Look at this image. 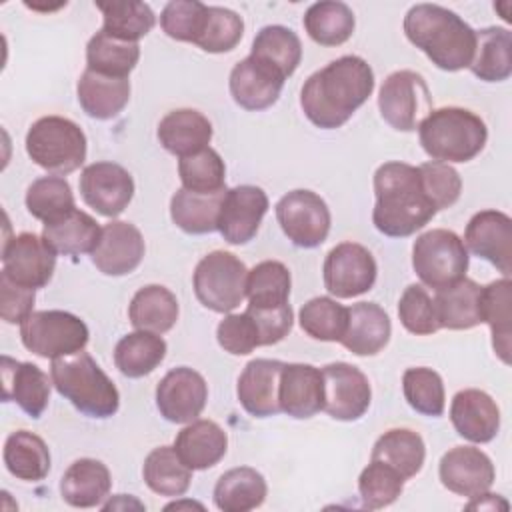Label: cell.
Returning <instances> with one entry per match:
<instances>
[{
  "instance_id": "cell-1",
  "label": "cell",
  "mask_w": 512,
  "mask_h": 512,
  "mask_svg": "<svg viewBox=\"0 0 512 512\" xmlns=\"http://www.w3.org/2000/svg\"><path fill=\"white\" fill-rule=\"evenodd\" d=\"M374 90L370 64L354 54L340 56L314 72L300 90V106L306 118L322 128L344 126Z\"/></svg>"
},
{
  "instance_id": "cell-2",
  "label": "cell",
  "mask_w": 512,
  "mask_h": 512,
  "mask_svg": "<svg viewBox=\"0 0 512 512\" xmlns=\"http://www.w3.org/2000/svg\"><path fill=\"white\" fill-rule=\"evenodd\" d=\"M374 194L372 222L384 236H412L436 216V208L422 188L418 168L406 162L382 164L374 174Z\"/></svg>"
},
{
  "instance_id": "cell-3",
  "label": "cell",
  "mask_w": 512,
  "mask_h": 512,
  "mask_svg": "<svg viewBox=\"0 0 512 512\" xmlns=\"http://www.w3.org/2000/svg\"><path fill=\"white\" fill-rule=\"evenodd\" d=\"M404 34L440 70L456 72L472 62L476 32L444 6H412L404 16Z\"/></svg>"
},
{
  "instance_id": "cell-4",
  "label": "cell",
  "mask_w": 512,
  "mask_h": 512,
  "mask_svg": "<svg viewBox=\"0 0 512 512\" xmlns=\"http://www.w3.org/2000/svg\"><path fill=\"white\" fill-rule=\"evenodd\" d=\"M50 378L58 394L88 418H110L120 406L118 388L84 350L54 358Z\"/></svg>"
},
{
  "instance_id": "cell-5",
  "label": "cell",
  "mask_w": 512,
  "mask_h": 512,
  "mask_svg": "<svg viewBox=\"0 0 512 512\" xmlns=\"http://www.w3.org/2000/svg\"><path fill=\"white\" fill-rule=\"evenodd\" d=\"M418 136L424 152L436 162H470L476 158L486 140L488 128L484 120L458 106L432 110L420 124Z\"/></svg>"
},
{
  "instance_id": "cell-6",
  "label": "cell",
  "mask_w": 512,
  "mask_h": 512,
  "mask_svg": "<svg viewBox=\"0 0 512 512\" xmlns=\"http://www.w3.org/2000/svg\"><path fill=\"white\" fill-rule=\"evenodd\" d=\"M26 152L46 172L66 176L84 164L86 136L70 118L44 116L28 128Z\"/></svg>"
},
{
  "instance_id": "cell-7",
  "label": "cell",
  "mask_w": 512,
  "mask_h": 512,
  "mask_svg": "<svg viewBox=\"0 0 512 512\" xmlns=\"http://www.w3.org/2000/svg\"><path fill=\"white\" fill-rule=\"evenodd\" d=\"M412 268L422 284L442 290L466 278L468 250L456 232L432 228L414 240Z\"/></svg>"
},
{
  "instance_id": "cell-8",
  "label": "cell",
  "mask_w": 512,
  "mask_h": 512,
  "mask_svg": "<svg viewBox=\"0 0 512 512\" xmlns=\"http://www.w3.org/2000/svg\"><path fill=\"white\" fill-rule=\"evenodd\" d=\"M246 264L226 250L206 254L194 270V294L198 302L218 314L230 312L246 298Z\"/></svg>"
},
{
  "instance_id": "cell-9",
  "label": "cell",
  "mask_w": 512,
  "mask_h": 512,
  "mask_svg": "<svg viewBox=\"0 0 512 512\" xmlns=\"http://www.w3.org/2000/svg\"><path fill=\"white\" fill-rule=\"evenodd\" d=\"M26 350L40 358H62L84 350L90 332L84 320L64 310H38L20 324Z\"/></svg>"
},
{
  "instance_id": "cell-10",
  "label": "cell",
  "mask_w": 512,
  "mask_h": 512,
  "mask_svg": "<svg viewBox=\"0 0 512 512\" xmlns=\"http://www.w3.org/2000/svg\"><path fill=\"white\" fill-rule=\"evenodd\" d=\"M378 108L394 130H416L432 112V96L426 80L414 70L392 72L380 86Z\"/></svg>"
},
{
  "instance_id": "cell-11",
  "label": "cell",
  "mask_w": 512,
  "mask_h": 512,
  "mask_svg": "<svg viewBox=\"0 0 512 512\" xmlns=\"http://www.w3.org/2000/svg\"><path fill=\"white\" fill-rule=\"evenodd\" d=\"M276 220L286 238L298 248L320 246L330 232V210L312 190H292L276 204Z\"/></svg>"
},
{
  "instance_id": "cell-12",
  "label": "cell",
  "mask_w": 512,
  "mask_h": 512,
  "mask_svg": "<svg viewBox=\"0 0 512 512\" xmlns=\"http://www.w3.org/2000/svg\"><path fill=\"white\" fill-rule=\"evenodd\" d=\"M378 266L368 248L356 242L334 246L322 266L324 286L336 298H354L368 292L376 282Z\"/></svg>"
},
{
  "instance_id": "cell-13",
  "label": "cell",
  "mask_w": 512,
  "mask_h": 512,
  "mask_svg": "<svg viewBox=\"0 0 512 512\" xmlns=\"http://www.w3.org/2000/svg\"><path fill=\"white\" fill-rule=\"evenodd\" d=\"M2 274L12 282L38 290L44 288L56 268V252L42 236L22 232L2 244Z\"/></svg>"
},
{
  "instance_id": "cell-14",
  "label": "cell",
  "mask_w": 512,
  "mask_h": 512,
  "mask_svg": "<svg viewBox=\"0 0 512 512\" xmlns=\"http://www.w3.org/2000/svg\"><path fill=\"white\" fill-rule=\"evenodd\" d=\"M324 378V412L342 422L358 420L366 414L372 390L366 374L348 364V362H332L322 368Z\"/></svg>"
},
{
  "instance_id": "cell-15",
  "label": "cell",
  "mask_w": 512,
  "mask_h": 512,
  "mask_svg": "<svg viewBox=\"0 0 512 512\" xmlns=\"http://www.w3.org/2000/svg\"><path fill=\"white\" fill-rule=\"evenodd\" d=\"M80 196L98 214L116 218L134 196V180L116 162H94L80 174Z\"/></svg>"
},
{
  "instance_id": "cell-16",
  "label": "cell",
  "mask_w": 512,
  "mask_h": 512,
  "mask_svg": "<svg viewBox=\"0 0 512 512\" xmlns=\"http://www.w3.org/2000/svg\"><path fill=\"white\" fill-rule=\"evenodd\" d=\"M208 400V386L200 372L180 366L172 368L156 386V406L172 424L196 420Z\"/></svg>"
},
{
  "instance_id": "cell-17",
  "label": "cell",
  "mask_w": 512,
  "mask_h": 512,
  "mask_svg": "<svg viewBox=\"0 0 512 512\" xmlns=\"http://www.w3.org/2000/svg\"><path fill=\"white\" fill-rule=\"evenodd\" d=\"M266 212L268 196L262 188L252 184L230 188L220 204L218 232L228 244H246L256 236Z\"/></svg>"
},
{
  "instance_id": "cell-18",
  "label": "cell",
  "mask_w": 512,
  "mask_h": 512,
  "mask_svg": "<svg viewBox=\"0 0 512 512\" xmlns=\"http://www.w3.org/2000/svg\"><path fill=\"white\" fill-rule=\"evenodd\" d=\"M464 246L496 266L504 278L512 272V220L500 210L476 212L464 232Z\"/></svg>"
},
{
  "instance_id": "cell-19",
  "label": "cell",
  "mask_w": 512,
  "mask_h": 512,
  "mask_svg": "<svg viewBox=\"0 0 512 512\" xmlns=\"http://www.w3.org/2000/svg\"><path fill=\"white\" fill-rule=\"evenodd\" d=\"M144 238L140 230L122 220L102 226L96 248L90 252L92 264L106 276H124L134 272L144 258Z\"/></svg>"
},
{
  "instance_id": "cell-20",
  "label": "cell",
  "mask_w": 512,
  "mask_h": 512,
  "mask_svg": "<svg viewBox=\"0 0 512 512\" xmlns=\"http://www.w3.org/2000/svg\"><path fill=\"white\" fill-rule=\"evenodd\" d=\"M440 482L458 496L474 498L494 484V464L480 448L456 446L440 458Z\"/></svg>"
},
{
  "instance_id": "cell-21",
  "label": "cell",
  "mask_w": 512,
  "mask_h": 512,
  "mask_svg": "<svg viewBox=\"0 0 512 512\" xmlns=\"http://www.w3.org/2000/svg\"><path fill=\"white\" fill-rule=\"evenodd\" d=\"M284 80L286 78L270 64L254 56H246L244 60L234 64L228 86H230L232 100L240 108L258 112L276 104L282 92Z\"/></svg>"
},
{
  "instance_id": "cell-22",
  "label": "cell",
  "mask_w": 512,
  "mask_h": 512,
  "mask_svg": "<svg viewBox=\"0 0 512 512\" xmlns=\"http://www.w3.org/2000/svg\"><path fill=\"white\" fill-rule=\"evenodd\" d=\"M280 412L304 420L324 408V378L322 370L312 364L292 362L282 368L278 390Z\"/></svg>"
},
{
  "instance_id": "cell-23",
  "label": "cell",
  "mask_w": 512,
  "mask_h": 512,
  "mask_svg": "<svg viewBox=\"0 0 512 512\" xmlns=\"http://www.w3.org/2000/svg\"><path fill=\"white\" fill-rule=\"evenodd\" d=\"M284 362L270 358L250 360L236 384L242 408L254 418H268L280 412L278 390Z\"/></svg>"
},
{
  "instance_id": "cell-24",
  "label": "cell",
  "mask_w": 512,
  "mask_h": 512,
  "mask_svg": "<svg viewBox=\"0 0 512 512\" xmlns=\"http://www.w3.org/2000/svg\"><path fill=\"white\" fill-rule=\"evenodd\" d=\"M450 420L458 436L474 444L490 442L500 430V410L490 394L476 388L456 392L450 404Z\"/></svg>"
},
{
  "instance_id": "cell-25",
  "label": "cell",
  "mask_w": 512,
  "mask_h": 512,
  "mask_svg": "<svg viewBox=\"0 0 512 512\" xmlns=\"http://www.w3.org/2000/svg\"><path fill=\"white\" fill-rule=\"evenodd\" d=\"M2 400L16 402L28 416L40 418L50 400V380L36 364L2 356Z\"/></svg>"
},
{
  "instance_id": "cell-26",
  "label": "cell",
  "mask_w": 512,
  "mask_h": 512,
  "mask_svg": "<svg viewBox=\"0 0 512 512\" xmlns=\"http://www.w3.org/2000/svg\"><path fill=\"white\" fill-rule=\"evenodd\" d=\"M392 324L384 308L374 302H358L348 308V326L340 344L356 356H374L390 340Z\"/></svg>"
},
{
  "instance_id": "cell-27",
  "label": "cell",
  "mask_w": 512,
  "mask_h": 512,
  "mask_svg": "<svg viewBox=\"0 0 512 512\" xmlns=\"http://www.w3.org/2000/svg\"><path fill=\"white\" fill-rule=\"evenodd\" d=\"M158 140L166 152L178 158L192 156L208 148L212 140V124L198 110L178 108L160 120Z\"/></svg>"
},
{
  "instance_id": "cell-28",
  "label": "cell",
  "mask_w": 512,
  "mask_h": 512,
  "mask_svg": "<svg viewBox=\"0 0 512 512\" xmlns=\"http://www.w3.org/2000/svg\"><path fill=\"white\" fill-rule=\"evenodd\" d=\"M228 448L226 432L212 420H192L184 426L176 440L174 450L190 470H206L216 466Z\"/></svg>"
},
{
  "instance_id": "cell-29",
  "label": "cell",
  "mask_w": 512,
  "mask_h": 512,
  "mask_svg": "<svg viewBox=\"0 0 512 512\" xmlns=\"http://www.w3.org/2000/svg\"><path fill=\"white\" fill-rule=\"evenodd\" d=\"M76 96L82 110L96 120L118 116L130 100V80L112 78L92 70H84L76 84Z\"/></svg>"
},
{
  "instance_id": "cell-30",
  "label": "cell",
  "mask_w": 512,
  "mask_h": 512,
  "mask_svg": "<svg viewBox=\"0 0 512 512\" xmlns=\"http://www.w3.org/2000/svg\"><path fill=\"white\" fill-rule=\"evenodd\" d=\"M112 486L110 470L94 458H80L68 466L60 480L62 500L74 508L100 506Z\"/></svg>"
},
{
  "instance_id": "cell-31",
  "label": "cell",
  "mask_w": 512,
  "mask_h": 512,
  "mask_svg": "<svg viewBox=\"0 0 512 512\" xmlns=\"http://www.w3.org/2000/svg\"><path fill=\"white\" fill-rule=\"evenodd\" d=\"M100 232L102 228L90 214L74 208L58 220L44 224L42 238L56 254L78 256L96 248Z\"/></svg>"
},
{
  "instance_id": "cell-32",
  "label": "cell",
  "mask_w": 512,
  "mask_h": 512,
  "mask_svg": "<svg viewBox=\"0 0 512 512\" xmlns=\"http://www.w3.org/2000/svg\"><path fill=\"white\" fill-rule=\"evenodd\" d=\"M480 320L492 330V346L504 364H510L512 336V282L500 278L480 290Z\"/></svg>"
},
{
  "instance_id": "cell-33",
  "label": "cell",
  "mask_w": 512,
  "mask_h": 512,
  "mask_svg": "<svg viewBox=\"0 0 512 512\" xmlns=\"http://www.w3.org/2000/svg\"><path fill=\"white\" fill-rule=\"evenodd\" d=\"M268 486L264 476L250 468L238 466L224 472L214 486V504L224 512H248L266 500Z\"/></svg>"
},
{
  "instance_id": "cell-34",
  "label": "cell",
  "mask_w": 512,
  "mask_h": 512,
  "mask_svg": "<svg viewBox=\"0 0 512 512\" xmlns=\"http://www.w3.org/2000/svg\"><path fill=\"white\" fill-rule=\"evenodd\" d=\"M6 470L24 482H40L50 472V450L46 442L28 430L12 432L4 442Z\"/></svg>"
},
{
  "instance_id": "cell-35",
  "label": "cell",
  "mask_w": 512,
  "mask_h": 512,
  "mask_svg": "<svg viewBox=\"0 0 512 512\" xmlns=\"http://www.w3.org/2000/svg\"><path fill=\"white\" fill-rule=\"evenodd\" d=\"M128 318L136 330L164 334L178 320V300L166 286H142L130 300Z\"/></svg>"
},
{
  "instance_id": "cell-36",
  "label": "cell",
  "mask_w": 512,
  "mask_h": 512,
  "mask_svg": "<svg viewBox=\"0 0 512 512\" xmlns=\"http://www.w3.org/2000/svg\"><path fill=\"white\" fill-rule=\"evenodd\" d=\"M480 290L482 286L470 278L436 290L434 306L440 328L448 330H470L478 326L480 320Z\"/></svg>"
},
{
  "instance_id": "cell-37",
  "label": "cell",
  "mask_w": 512,
  "mask_h": 512,
  "mask_svg": "<svg viewBox=\"0 0 512 512\" xmlns=\"http://www.w3.org/2000/svg\"><path fill=\"white\" fill-rule=\"evenodd\" d=\"M484 82H502L512 74V34L490 26L476 32V48L468 66Z\"/></svg>"
},
{
  "instance_id": "cell-38",
  "label": "cell",
  "mask_w": 512,
  "mask_h": 512,
  "mask_svg": "<svg viewBox=\"0 0 512 512\" xmlns=\"http://www.w3.org/2000/svg\"><path fill=\"white\" fill-rule=\"evenodd\" d=\"M370 458L382 460L384 464L392 466L404 480H408L422 470L426 446L418 432L408 428H392L376 440Z\"/></svg>"
},
{
  "instance_id": "cell-39",
  "label": "cell",
  "mask_w": 512,
  "mask_h": 512,
  "mask_svg": "<svg viewBox=\"0 0 512 512\" xmlns=\"http://www.w3.org/2000/svg\"><path fill=\"white\" fill-rule=\"evenodd\" d=\"M164 356V338L146 330H136L122 336L114 348V364L128 378H142L154 372Z\"/></svg>"
},
{
  "instance_id": "cell-40",
  "label": "cell",
  "mask_w": 512,
  "mask_h": 512,
  "mask_svg": "<svg viewBox=\"0 0 512 512\" xmlns=\"http://www.w3.org/2000/svg\"><path fill=\"white\" fill-rule=\"evenodd\" d=\"M224 194L226 190L216 194H196L180 188L170 200V218L186 234H210L218 230Z\"/></svg>"
},
{
  "instance_id": "cell-41",
  "label": "cell",
  "mask_w": 512,
  "mask_h": 512,
  "mask_svg": "<svg viewBox=\"0 0 512 512\" xmlns=\"http://www.w3.org/2000/svg\"><path fill=\"white\" fill-rule=\"evenodd\" d=\"M140 58L138 42H126L106 34L96 32L86 46V68L112 78H128L136 68Z\"/></svg>"
},
{
  "instance_id": "cell-42",
  "label": "cell",
  "mask_w": 512,
  "mask_h": 512,
  "mask_svg": "<svg viewBox=\"0 0 512 512\" xmlns=\"http://www.w3.org/2000/svg\"><path fill=\"white\" fill-rule=\"evenodd\" d=\"M146 486L160 496H182L190 488L192 470L180 460L174 446L154 448L142 466Z\"/></svg>"
},
{
  "instance_id": "cell-43",
  "label": "cell",
  "mask_w": 512,
  "mask_h": 512,
  "mask_svg": "<svg viewBox=\"0 0 512 512\" xmlns=\"http://www.w3.org/2000/svg\"><path fill=\"white\" fill-rule=\"evenodd\" d=\"M302 24L316 44L340 46L352 36L356 20L348 4L328 0L312 4L304 14Z\"/></svg>"
},
{
  "instance_id": "cell-44",
  "label": "cell",
  "mask_w": 512,
  "mask_h": 512,
  "mask_svg": "<svg viewBox=\"0 0 512 512\" xmlns=\"http://www.w3.org/2000/svg\"><path fill=\"white\" fill-rule=\"evenodd\" d=\"M250 56L270 64L284 78H288L296 72L302 60V44L294 30L280 24H272V26H264L254 36Z\"/></svg>"
},
{
  "instance_id": "cell-45",
  "label": "cell",
  "mask_w": 512,
  "mask_h": 512,
  "mask_svg": "<svg viewBox=\"0 0 512 512\" xmlns=\"http://www.w3.org/2000/svg\"><path fill=\"white\" fill-rule=\"evenodd\" d=\"M96 8L104 16L102 30L126 42H138L156 24V16L152 8L144 2L112 0V2H96Z\"/></svg>"
},
{
  "instance_id": "cell-46",
  "label": "cell",
  "mask_w": 512,
  "mask_h": 512,
  "mask_svg": "<svg viewBox=\"0 0 512 512\" xmlns=\"http://www.w3.org/2000/svg\"><path fill=\"white\" fill-rule=\"evenodd\" d=\"M290 270L278 260H264L248 272L246 296L248 306L278 308L288 304L290 296Z\"/></svg>"
},
{
  "instance_id": "cell-47",
  "label": "cell",
  "mask_w": 512,
  "mask_h": 512,
  "mask_svg": "<svg viewBox=\"0 0 512 512\" xmlns=\"http://www.w3.org/2000/svg\"><path fill=\"white\" fill-rule=\"evenodd\" d=\"M26 208L44 224L72 212L76 206L68 180L62 176H42L34 180L26 190Z\"/></svg>"
},
{
  "instance_id": "cell-48",
  "label": "cell",
  "mask_w": 512,
  "mask_h": 512,
  "mask_svg": "<svg viewBox=\"0 0 512 512\" xmlns=\"http://www.w3.org/2000/svg\"><path fill=\"white\" fill-rule=\"evenodd\" d=\"M298 320L310 338L340 342L348 326V308L328 296H316L300 308Z\"/></svg>"
},
{
  "instance_id": "cell-49",
  "label": "cell",
  "mask_w": 512,
  "mask_h": 512,
  "mask_svg": "<svg viewBox=\"0 0 512 512\" xmlns=\"http://www.w3.org/2000/svg\"><path fill=\"white\" fill-rule=\"evenodd\" d=\"M178 176L182 188L196 194H216L226 190V166L210 146L178 160Z\"/></svg>"
},
{
  "instance_id": "cell-50",
  "label": "cell",
  "mask_w": 512,
  "mask_h": 512,
  "mask_svg": "<svg viewBox=\"0 0 512 512\" xmlns=\"http://www.w3.org/2000/svg\"><path fill=\"white\" fill-rule=\"evenodd\" d=\"M402 392L412 410L424 416H442L444 412V382L440 374L426 366L408 368L402 376Z\"/></svg>"
},
{
  "instance_id": "cell-51",
  "label": "cell",
  "mask_w": 512,
  "mask_h": 512,
  "mask_svg": "<svg viewBox=\"0 0 512 512\" xmlns=\"http://www.w3.org/2000/svg\"><path fill=\"white\" fill-rule=\"evenodd\" d=\"M404 490V478L382 460H372L360 472L358 492L362 498V506L368 510L386 508L396 502V498Z\"/></svg>"
},
{
  "instance_id": "cell-52",
  "label": "cell",
  "mask_w": 512,
  "mask_h": 512,
  "mask_svg": "<svg viewBox=\"0 0 512 512\" xmlns=\"http://www.w3.org/2000/svg\"><path fill=\"white\" fill-rule=\"evenodd\" d=\"M244 34V20L234 10L222 6H208V18L196 46L210 54L230 52L238 46Z\"/></svg>"
},
{
  "instance_id": "cell-53",
  "label": "cell",
  "mask_w": 512,
  "mask_h": 512,
  "mask_svg": "<svg viewBox=\"0 0 512 512\" xmlns=\"http://www.w3.org/2000/svg\"><path fill=\"white\" fill-rule=\"evenodd\" d=\"M208 18V6L198 0H172L160 14V26L166 36L178 42H192L200 38Z\"/></svg>"
},
{
  "instance_id": "cell-54",
  "label": "cell",
  "mask_w": 512,
  "mask_h": 512,
  "mask_svg": "<svg viewBox=\"0 0 512 512\" xmlns=\"http://www.w3.org/2000/svg\"><path fill=\"white\" fill-rule=\"evenodd\" d=\"M398 316L402 326L416 336H428L440 330L434 298L422 284H410L402 292L398 302Z\"/></svg>"
},
{
  "instance_id": "cell-55",
  "label": "cell",
  "mask_w": 512,
  "mask_h": 512,
  "mask_svg": "<svg viewBox=\"0 0 512 512\" xmlns=\"http://www.w3.org/2000/svg\"><path fill=\"white\" fill-rule=\"evenodd\" d=\"M422 188L432 202V206L438 210H444L452 206L462 192V180L460 174L446 162H424L418 166Z\"/></svg>"
},
{
  "instance_id": "cell-56",
  "label": "cell",
  "mask_w": 512,
  "mask_h": 512,
  "mask_svg": "<svg viewBox=\"0 0 512 512\" xmlns=\"http://www.w3.org/2000/svg\"><path fill=\"white\" fill-rule=\"evenodd\" d=\"M216 340L228 354L234 356L250 354L260 346L258 328L246 310L242 314L224 316L216 328Z\"/></svg>"
},
{
  "instance_id": "cell-57",
  "label": "cell",
  "mask_w": 512,
  "mask_h": 512,
  "mask_svg": "<svg viewBox=\"0 0 512 512\" xmlns=\"http://www.w3.org/2000/svg\"><path fill=\"white\" fill-rule=\"evenodd\" d=\"M246 312L252 316L258 336H260V346H270L278 344L288 336L294 324V314L290 304L278 306V308H254L248 306Z\"/></svg>"
},
{
  "instance_id": "cell-58",
  "label": "cell",
  "mask_w": 512,
  "mask_h": 512,
  "mask_svg": "<svg viewBox=\"0 0 512 512\" xmlns=\"http://www.w3.org/2000/svg\"><path fill=\"white\" fill-rule=\"evenodd\" d=\"M36 290L12 282L0 272V316L8 324H22L34 308Z\"/></svg>"
}]
</instances>
